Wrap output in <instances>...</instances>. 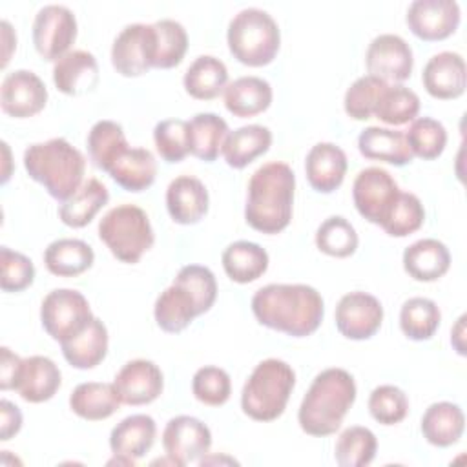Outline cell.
<instances>
[{
    "label": "cell",
    "instance_id": "cell-12",
    "mask_svg": "<svg viewBox=\"0 0 467 467\" xmlns=\"http://www.w3.org/2000/svg\"><path fill=\"white\" fill-rule=\"evenodd\" d=\"M336 327L341 336L354 341L372 337L383 321V306L378 297L368 292H348L336 306Z\"/></svg>",
    "mask_w": 467,
    "mask_h": 467
},
{
    "label": "cell",
    "instance_id": "cell-26",
    "mask_svg": "<svg viewBox=\"0 0 467 467\" xmlns=\"http://www.w3.org/2000/svg\"><path fill=\"white\" fill-rule=\"evenodd\" d=\"M465 429V416L460 405L436 401L421 416V434L434 447H451L460 441Z\"/></svg>",
    "mask_w": 467,
    "mask_h": 467
},
{
    "label": "cell",
    "instance_id": "cell-10",
    "mask_svg": "<svg viewBox=\"0 0 467 467\" xmlns=\"http://www.w3.org/2000/svg\"><path fill=\"white\" fill-rule=\"evenodd\" d=\"M157 35L153 24H130L113 40L111 64L122 77H140L155 64Z\"/></svg>",
    "mask_w": 467,
    "mask_h": 467
},
{
    "label": "cell",
    "instance_id": "cell-20",
    "mask_svg": "<svg viewBox=\"0 0 467 467\" xmlns=\"http://www.w3.org/2000/svg\"><path fill=\"white\" fill-rule=\"evenodd\" d=\"M347 155L334 142H317L305 159V171L310 186L319 193L337 190L347 173Z\"/></svg>",
    "mask_w": 467,
    "mask_h": 467
},
{
    "label": "cell",
    "instance_id": "cell-25",
    "mask_svg": "<svg viewBox=\"0 0 467 467\" xmlns=\"http://www.w3.org/2000/svg\"><path fill=\"white\" fill-rule=\"evenodd\" d=\"M155 434L157 425L151 416L131 414L113 427L109 434V449L113 454L139 460L151 449Z\"/></svg>",
    "mask_w": 467,
    "mask_h": 467
},
{
    "label": "cell",
    "instance_id": "cell-22",
    "mask_svg": "<svg viewBox=\"0 0 467 467\" xmlns=\"http://www.w3.org/2000/svg\"><path fill=\"white\" fill-rule=\"evenodd\" d=\"M62 374L53 359L46 356H29L22 363L16 392L24 401L44 403L60 389Z\"/></svg>",
    "mask_w": 467,
    "mask_h": 467
},
{
    "label": "cell",
    "instance_id": "cell-49",
    "mask_svg": "<svg viewBox=\"0 0 467 467\" xmlns=\"http://www.w3.org/2000/svg\"><path fill=\"white\" fill-rule=\"evenodd\" d=\"M193 396L210 407L224 405L232 394V381L224 368L206 365L201 367L192 379Z\"/></svg>",
    "mask_w": 467,
    "mask_h": 467
},
{
    "label": "cell",
    "instance_id": "cell-51",
    "mask_svg": "<svg viewBox=\"0 0 467 467\" xmlns=\"http://www.w3.org/2000/svg\"><path fill=\"white\" fill-rule=\"evenodd\" d=\"M35 281L33 261L7 246L0 248V286L4 292H22Z\"/></svg>",
    "mask_w": 467,
    "mask_h": 467
},
{
    "label": "cell",
    "instance_id": "cell-28",
    "mask_svg": "<svg viewBox=\"0 0 467 467\" xmlns=\"http://www.w3.org/2000/svg\"><path fill=\"white\" fill-rule=\"evenodd\" d=\"M153 316L157 325L164 332L177 334L182 332L201 314L197 308V301L190 294V290L179 283H171L157 297Z\"/></svg>",
    "mask_w": 467,
    "mask_h": 467
},
{
    "label": "cell",
    "instance_id": "cell-32",
    "mask_svg": "<svg viewBox=\"0 0 467 467\" xmlns=\"http://www.w3.org/2000/svg\"><path fill=\"white\" fill-rule=\"evenodd\" d=\"M109 177L126 192H144L157 175V162L146 148H128L109 168Z\"/></svg>",
    "mask_w": 467,
    "mask_h": 467
},
{
    "label": "cell",
    "instance_id": "cell-9",
    "mask_svg": "<svg viewBox=\"0 0 467 467\" xmlns=\"http://www.w3.org/2000/svg\"><path fill=\"white\" fill-rule=\"evenodd\" d=\"M77 38V18L71 9L49 4L38 9L33 20V44L36 53L49 62H57L69 53Z\"/></svg>",
    "mask_w": 467,
    "mask_h": 467
},
{
    "label": "cell",
    "instance_id": "cell-44",
    "mask_svg": "<svg viewBox=\"0 0 467 467\" xmlns=\"http://www.w3.org/2000/svg\"><path fill=\"white\" fill-rule=\"evenodd\" d=\"M356 228L341 215L325 219L316 232V246L330 257H348L358 248Z\"/></svg>",
    "mask_w": 467,
    "mask_h": 467
},
{
    "label": "cell",
    "instance_id": "cell-8",
    "mask_svg": "<svg viewBox=\"0 0 467 467\" xmlns=\"http://www.w3.org/2000/svg\"><path fill=\"white\" fill-rule=\"evenodd\" d=\"M93 317L84 294L73 288L51 290L40 306L42 327L58 343L80 334Z\"/></svg>",
    "mask_w": 467,
    "mask_h": 467
},
{
    "label": "cell",
    "instance_id": "cell-4",
    "mask_svg": "<svg viewBox=\"0 0 467 467\" xmlns=\"http://www.w3.org/2000/svg\"><path fill=\"white\" fill-rule=\"evenodd\" d=\"M24 168L53 199L64 202L82 186L86 159L66 139L55 137L27 146L24 151Z\"/></svg>",
    "mask_w": 467,
    "mask_h": 467
},
{
    "label": "cell",
    "instance_id": "cell-42",
    "mask_svg": "<svg viewBox=\"0 0 467 467\" xmlns=\"http://www.w3.org/2000/svg\"><path fill=\"white\" fill-rule=\"evenodd\" d=\"M405 139L412 155L423 161H432L440 157L447 146V130L432 117H420L412 120L405 131Z\"/></svg>",
    "mask_w": 467,
    "mask_h": 467
},
{
    "label": "cell",
    "instance_id": "cell-5",
    "mask_svg": "<svg viewBox=\"0 0 467 467\" xmlns=\"http://www.w3.org/2000/svg\"><path fill=\"white\" fill-rule=\"evenodd\" d=\"M296 385L294 368L277 358L263 359L248 376L241 392L243 412L255 421L277 420Z\"/></svg>",
    "mask_w": 467,
    "mask_h": 467
},
{
    "label": "cell",
    "instance_id": "cell-6",
    "mask_svg": "<svg viewBox=\"0 0 467 467\" xmlns=\"http://www.w3.org/2000/svg\"><path fill=\"white\" fill-rule=\"evenodd\" d=\"M228 49L235 60L250 67L270 64L281 44L277 22L263 9H241L228 24Z\"/></svg>",
    "mask_w": 467,
    "mask_h": 467
},
{
    "label": "cell",
    "instance_id": "cell-18",
    "mask_svg": "<svg viewBox=\"0 0 467 467\" xmlns=\"http://www.w3.org/2000/svg\"><path fill=\"white\" fill-rule=\"evenodd\" d=\"M421 82L427 93L434 99L451 100L462 97L467 86L463 57L454 51L432 55L423 67Z\"/></svg>",
    "mask_w": 467,
    "mask_h": 467
},
{
    "label": "cell",
    "instance_id": "cell-41",
    "mask_svg": "<svg viewBox=\"0 0 467 467\" xmlns=\"http://www.w3.org/2000/svg\"><path fill=\"white\" fill-rule=\"evenodd\" d=\"M378 451V440L367 427L354 425L345 429L334 447V458L341 467H365Z\"/></svg>",
    "mask_w": 467,
    "mask_h": 467
},
{
    "label": "cell",
    "instance_id": "cell-14",
    "mask_svg": "<svg viewBox=\"0 0 467 467\" xmlns=\"http://www.w3.org/2000/svg\"><path fill=\"white\" fill-rule=\"evenodd\" d=\"M162 447L177 465H188L208 454L212 432L206 423L193 416H175L164 427Z\"/></svg>",
    "mask_w": 467,
    "mask_h": 467
},
{
    "label": "cell",
    "instance_id": "cell-1",
    "mask_svg": "<svg viewBox=\"0 0 467 467\" xmlns=\"http://www.w3.org/2000/svg\"><path fill=\"white\" fill-rule=\"evenodd\" d=\"M252 312L261 325L272 330L305 337L319 328L325 305L314 286L272 283L254 294Z\"/></svg>",
    "mask_w": 467,
    "mask_h": 467
},
{
    "label": "cell",
    "instance_id": "cell-53",
    "mask_svg": "<svg viewBox=\"0 0 467 467\" xmlns=\"http://www.w3.org/2000/svg\"><path fill=\"white\" fill-rule=\"evenodd\" d=\"M22 429V412L9 400L0 401V440L7 441Z\"/></svg>",
    "mask_w": 467,
    "mask_h": 467
},
{
    "label": "cell",
    "instance_id": "cell-43",
    "mask_svg": "<svg viewBox=\"0 0 467 467\" xmlns=\"http://www.w3.org/2000/svg\"><path fill=\"white\" fill-rule=\"evenodd\" d=\"M157 35V53L153 67L170 69L182 62L188 49V35L181 22L162 18L153 24Z\"/></svg>",
    "mask_w": 467,
    "mask_h": 467
},
{
    "label": "cell",
    "instance_id": "cell-46",
    "mask_svg": "<svg viewBox=\"0 0 467 467\" xmlns=\"http://www.w3.org/2000/svg\"><path fill=\"white\" fill-rule=\"evenodd\" d=\"M387 86L385 80L374 75H363L347 89L343 106L350 119L354 120H367L374 117V108L381 89Z\"/></svg>",
    "mask_w": 467,
    "mask_h": 467
},
{
    "label": "cell",
    "instance_id": "cell-2",
    "mask_svg": "<svg viewBox=\"0 0 467 467\" xmlns=\"http://www.w3.org/2000/svg\"><path fill=\"white\" fill-rule=\"evenodd\" d=\"M296 175L286 162L272 161L257 168L248 181L246 223L261 234H279L290 224Z\"/></svg>",
    "mask_w": 467,
    "mask_h": 467
},
{
    "label": "cell",
    "instance_id": "cell-35",
    "mask_svg": "<svg viewBox=\"0 0 467 467\" xmlns=\"http://www.w3.org/2000/svg\"><path fill=\"white\" fill-rule=\"evenodd\" d=\"M109 201L108 188L99 179H88L82 186L60 204L58 217L66 226L84 228L93 221L102 206Z\"/></svg>",
    "mask_w": 467,
    "mask_h": 467
},
{
    "label": "cell",
    "instance_id": "cell-50",
    "mask_svg": "<svg viewBox=\"0 0 467 467\" xmlns=\"http://www.w3.org/2000/svg\"><path fill=\"white\" fill-rule=\"evenodd\" d=\"M173 283H179L190 290L197 301L199 314H204L213 306L217 297V281L208 266L186 265L177 272Z\"/></svg>",
    "mask_w": 467,
    "mask_h": 467
},
{
    "label": "cell",
    "instance_id": "cell-24",
    "mask_svg": "<svg viewBox=\"0 0 467 467\" xmlns=\"http://www.w3.org/2000/svg\"><path fill=\"white\" fill-rule=\"evenodd\" d=\"M358 150L365 159L383 161L394 166H405L412 161L405 131L368 126L358 137Z\"/></svg>",
    "mask_w": 467,
    "mask_h": 467
},
{
    "label": "cell",
    "instance_id": "cell-55",
    "mask_svg": "<svg viewBox=\"0 0 467 467\" xmlns=\"http://www.w3.org/2000/svg\"><path fill=\"white\" fill-rule=\"evenodd\" d=\"M463 332H465V316H460L458 323L454 325L451 332V343L456 348L460 356H465V345H463Z\"/></svg>",
    "mask_w": 467,
    "mask_h": 467
},
{
    "label": "cell",
    "instance_id": "cell-16",
    "mask_svg": "<svg viewBox=\"0 0 467 467\" xmlns=\"http://www.w3.org/2000/svg\"><path fill=\"white\" fill-rule=\"evenodd\" d=\"M405 20L418 38L427 42L443 40L460 26V5L454 0H414Z\"/></svg>",
    "mask_w": 467,
    "mask_h": 467
},
{
    "label": "cell",
    "instance_id": "cell-3",
    "mask_svg": "<svg viewBox=\"0 0 467 467\" xmlns=\"http://www.w3.org/2000/svg\"><path fill=\"white\" fill-rule=\"evenodd\" d=\"M354 401L356 381L352 374L345 368H327L314 378L299 405V427L310 436H330L339 431Z\"/></svg>",
    "mask_w": 467,
    "mask_h": 467
},
{
    "label": "cell",
    "instance_id": "cell-23",
    "mask_svg": "<svg viewBox=\"0 0 467 467\" xmlns=\"http://www.w3.org/2000/svg\"><path fill=\"white\" fill-rule=\"evenodd\" d=\"M449 266V248L438 239H420L403 252V268L414 281H436L447 274Z\"/></svg>",
    "mask_w": 467,
    "mask_h": 467
},
{
    "label": "cell",
    "instance_id": "cell-17",
    "mask_svg": "<svg viewBox=\"0 0 467 467\" xmlns=\"http://www.w3.org/2000/svg\"><path fill=\"white\" fill-rule=\"evenodd\" d=\"M113 385L122 403L137 407L148 405L161 396L164 389V378L153 361L131 359L117 372Z\"/></svg>",
    "mask_w": 467,
    "mask_h": 467
},
{
    "label": "cell",
    "instance_id": "cell-30",
    "mask_svg": "<svg viewBox=\"0 0 467 467\" xmlns=\"http://www.w3.org/2000/svg\"><path fill=\"white\" fill-rule=\"evenodd\" d=\"M120 403L113 383L86 381L77 385L69 396L71 410L88 421H100L113 416Z\"/></svg>",
    "mask_w": 467,
    "mask_h": 467
},
{
    "label": "cell",
    "instance_id": "cell-15",
    "mask_svg": "<svg viewBox=\"0 0 467 467\" xmlns=\"http://www.w3.org/2000/svg\"><path fill=\"white\" fill-rule=\"evenodd\" d=\"M47 102V89L42 78L29 69L7 73L0 86L2 111L15 119H27L40 113Z\"/></svg>",
    "mask_w": 467,
    "mask_h": 467
},
{
    "label": "cell",
    "instance_id": "cell-47",
    "mask_svg": "<svg viewBox=\"0 0 467 467\" xmlns=\"http://www.w3.org/2000/svg\"><path fill=\"white\" fill-rule=\"evenodd\" d=\"M153 142L157 153L166 162H181L188 153V120L164 119L153 128Z\"/></svg>",
    "mask_w": 467,
    "mask_h": 467
},
{
    "label": "cell",
    "instance_id": "cell-33",
    "mask_svg": "<svg viewBox=\"0 0 467 467\" xmlns=\"http://www.w3.org/2000/svg\"><path fill=\"white\" fill-rule=\"evenodd\" d=\"M93 248L82 239H57L44 250L46 268L58 277H77L91 268Z\"/></svg>",
    "mask_w": 467,
    "mask_h": 467
},
{
    "label": "cell",
    "instance_id": "cell-36",
    "mask_svg": "<svg viewBox=\"0 0 467 467\" xmlns=\"http://www.w3.org/2000/svg\"><path fill=\"white\" fill-rule=\"evenodd\" d=\"M223 268L226 275L239 285L259 279L268 268V254L252 241H235L223 252Z\"/></svg>",
    "mask_w": 467,
    "mask_h": 467
},
{
    "label": "cell",
    "instance_id": "cell-38",
    "mask_svg": "<svg viewBox=\"0 0 467 467\" xmlns=\"http://www.w3.org/2000/svg\"><path fill=\"white\" fill-rule=\"evenodd\" d=\"M86 144L89 161L102 171H109L120 153L130 148L122 126L115 120L95 122L88 133Z\"/></svg>",
    "mask_w": 467,
    "mask_h": 467
},
{
    "label": "cell",
    "instance_id": "cell-31",
    "mask_svg": "<svg viewBox=\"0 0 467 467\" xmlns=\"http://www.w3.org/2000/svg\"><path fill=\"white\" fill-rule=\"evenodd\" d=\"M66 361L80 370L97 367L108 352V328L99 319L93 317L91 323L75 337L60 343Z\"/></svg>",
    "mask_w": 467,
    "mask_h": 467
},
{
    "label": "cell",
    "instance_id": "cell-13",
    "mask_svg": "<svg viewBox=\"0 0 467 467\" xmlns=\"http://www.w3.org/2000/svg\"><path fill=\"white\" fill-rule=\"evenodd\" d=\"M365 66L368 75H374L387 84L389 80L394 84H401L412 73V49L400 35H378L367 47Z\"/></svg>",
    "mask_w": 467,
    "mask_h": 467
},
{
    "label": "cell",
    "instance_id": "cell-19",
    "mask_svg": "<svg viewBox=\"0 0 467 467\" xmlns=\"http://www.w3.org/2000/svg\"><path fill=\"white\" fill-rule=\"evenodd\" d=\"M208 190L197 177H175L166 188V208L177 224H195L208 212Z\"/></svg>",
    "mask_w": 467,
    "mask_h": 467
},
{
    "label": "cell",
    "instance_id": "cell-37",
    "mask_svg": "<svg viewBox=\"0 0 467 467\" xmlns=\"http://www.w3.org/2000/svg\"><path fill=\"white\" fill-rule=\"evenodd\" d=\"M228 124L215 113H197L188 120L190 153L204 162H213L219 157Z\"/></svg>",
    "mask_w": 467,
    "mask_h": 467
},
{
    "label": "cell",
    "instance_id": "cell-54",
    "mask_svg": "<svg viewBox=\"0 0 467 467\" xmlns=\"http://www.w3.org/2000/svg\"><path fill=\"white\" fill-rule=\"evenodd\" d=\"M0 27H2V42H4V49H2V67L7 66L9 58H11V53L13 49L16 47V35L11 27V24L7 20H2L0 22Z\"/></svg>",
    "mask_w": 467,
    "mask_h": 467
},
{
    "label": "cell",
    "instance_id": "cell-7",
    "mask_svg": "<svg viewBox=\"0 0 467 467\" xmlns=\"http://www.w3.org/2000/svg\"><path fill=\"white\" fill-rule=\"evenodd\" d=\"M99 237L119 261L128 265L139 263L155 241L148 213L135 204L111 208L99 223Z\"/></svg>",
    "mask_w": 467,
    "mask_h": 467
},
{
    "label": "cell",
    "instance_id": "cell-45",
    "mask_svg": "<svg viewBox=\"0 0 467 467\" xmlns=\"http://www.w3.org/2000/svg\"><path fill=\"white\" fill-rule=\"evenodd\" d=\"M423 221L425 210L420 197L410 192H400L390 212L381 223V228L392 237H407L420 230Z\"/></svg>",
    "mask_w": 467,
    "mask_h": 467
},
{
    "label": "cell",
    "instance_id": "cell-40",
    "mask_svg": "<svg viewBox=\"0 0 467 467\" xmlns=\"http://www.w3.org/2000/svg\"><path fill=\"white\" fill-rule=\"evenodd\" d=\"M441 321L438 305L429 297H410L400 310L401 332L412 341H427L434 336Z\"/></svg>",
    "mask_w": 467,
    "mask_h": 467
},
{
    "label": "cell",
    "instance_id": "cell-21",
    "mask_svg": "<svg viewBox=\"0 0 467 467\" xmlns=\"http://www.w3.org/2000/svg\"><path fill=\"white\" fill-rule=\"evenodd\" d=\"M53 82L64 95H84L99 84V64L93 53L75 49L55 62Z\"/></svg>",
    "mask_w": 467,
    "mask_h": 467
},
{
    "label": "cell",
    "instance_id": "cell-34",
    "mask_svg": "<svg viewBox=\"0 0 467 467\" xmlns=\"http://www.w3.org/2000/svg\"><path fill=\"white\" fill-rule=\"evenodd\" d=\"M182 84L190 97L197 100H212L228 86V69L217 57L201 55L186 69Z\"/></svg>",
    "mask_w": 467,
    "mask_h": 467
},
{
    "label": "cell",
    "instance_id": "cell-48",
    "mask_svg": "<svg viewBox=\"0 0 467 467\" xmlns=\"http://www.w3.org/2000/svg\"><path fill=\"white\" fill-rule=\"evenodd\" d=\"M370 416L381 425H396L409 412V398L396 385H379L368 396Z\"/></svg>",
    "mask_w": 467,
    "mask_h": 467
},
{
    "label": "cell",
    "instance_id": "cell-39",
    "mask_svg": "<svg viewBox=\"0 0 467 467\" xmlns=\"http://www.w3.org/2000/svg\"><path fill=\"white\" fill-rule=\"evenodd\" d=\"M420 113V97L403 84H387L376 102L374 117L390 126L414 120Z\"/></svg>",
    "mask_w": 467,
    "mask_h": 467
},
{
    "label": "cell",
    "instance_id": "cell-27",
    "mask_svg": "<svg viewBox=\"0 0 467 467\" xmlns=\"http://www.w3.org/2000/svg\"><path fill=\"white\" fill-rule=\"evenodd\" d=\"M272 146V131L261 124L241 126L228 131L224 137L221 153L228 166L241 170L254 162L257 157L266 153Z\"/></svg>",
    "mask_w": 467,
    "mask_h": 467
},
{
    "label": "cell",
    "instance_id": "cell-11",
    "mask_svg": "<svg viewBox=\"0 0 467 467\" xmlns=\"http://www.w3.org/2000/svg\"><path fill=\"white\" fill-rule=\"evenodd\" d=\"M401 190L398 188L394 177L379 166L361 170L352 184V199L356 210L368 223L379 226L390 212Z\"/></svg>",
    "mask_w": 467,
    "mask_h": 467
},
{
    "label": "cell",
    "instance_id": "cell-29",
    "mask_svg": "<svg viewBox=\"0 0 467 467\" xmlns=\"http://www.w3.org/2000/svg\"><path fill=\"white\" fill-rule=\"evenodd\" d=\"M272 104V86L261 77H239L224 88V106L235 117H254Z\"/></svg>",
    "mask_w": 467,
    "mask_h": 467
},
{
    "label": "cell",
    "instance_id": "cell-52",
    "mask_svg": "<svg viewBox=\"0 0 467 467\" xmlns=\"http://www.w3.org/2000/svg\"><path fill=\"white\" fill-rule=\"evenodd\" d=\"M24 359L16 356L11 348H0V389L2 390H15Z\"/></svg>",
    "mask_w": 467,
    "mask_h": 467
}]
</instances>
